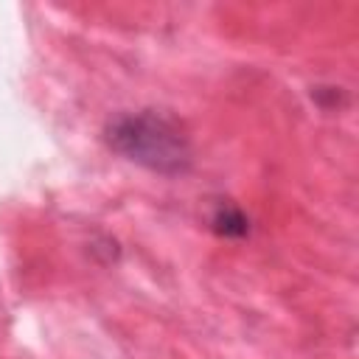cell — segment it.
I'll return each mask as SVG.
<instances>
[{"mask_svg":"<svg viewBox=\"0 0 359 359\" xmlns=\"http://www.w3.org/2000/svg\"><path fill=\"white\" fill-rule=\"evenodd\" d=\"M107 143L132 163L160 174H182L191 165V143L180 123L163 112H121L107 123Z\"/></svg>","mask_w":359,"mask_h":359,"instance_id":"cell-1","label":"cell"},{"mask_svg":"<svg viewBox=\"0 0 359 359\" xmlns=\"http://www.w3.org/2000/svg\"><path fill=\"white\" fill-rule=\"evenodd\" d=\"M213 230L219 236H224V238H238V236H244L250 230V222L236 205H222L213 213Z\"/></svg>","mask_w":359,"mask_h":359,"instance_id":"cell-2","label":"cell"}]
</instances>
